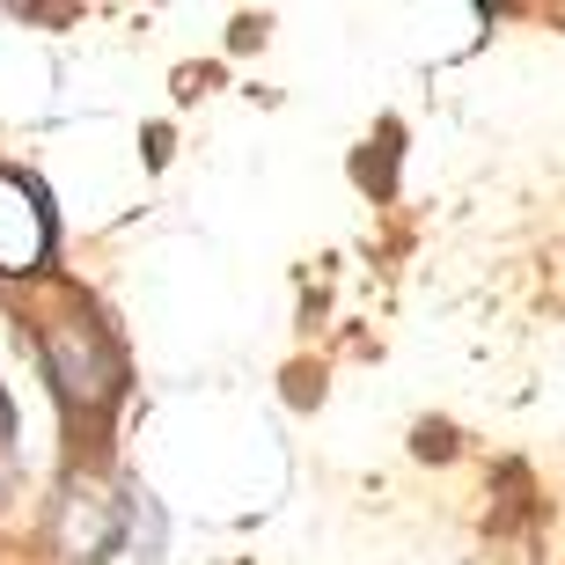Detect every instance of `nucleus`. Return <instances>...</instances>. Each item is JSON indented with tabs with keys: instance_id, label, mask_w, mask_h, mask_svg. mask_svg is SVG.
Segmentation results:
<instances>
[{
	"instance_id": "1",
	"label": "nucleus",
	"mask_w": 565,
	"mask_h": 565,
	"mask_svg": "<svg viewBox=\"0 0 565 565\" xmlns=\"http://www.w3.org/2000/svg\"><path fill=\"white\" fill-rule=\"evenodd\" d=\"M38 360H44L52 397H60L66 419H74V434H82V426L104 434V419L118 412V397H126V353H118V338L88 309H52L38 323Z\"/></svg>"
},
{
	"instance_id": "2",
	"label": "nucleus",
	"mask_w": 565,
	"mask_h": 565,
	"mask_svg": "<svg viewBox=\"0 0 565 565\" xmlns=\"http://www.w3.org/2000/svg\"><path fill=\"white\" fill-rule=\"evenodd\" d=\"M44 257H52V206L30 177L0 169V273H44Z\"/></svg>"
},
{
	"instance_id": "3",
	"label": "nucleus",
	"mask_w": 565,
	"mask_h": 565,
	"mask_svg": "<svg viewBox=\"0 0 565 565\" xmlns=\"http://www.w3.org/2000/svg\"><path fill=\"white\" fill-rule=\"evenodd\" d=\"M15 456V397H8V390H0V462Z\"/></svg>"
}]
</instances>
